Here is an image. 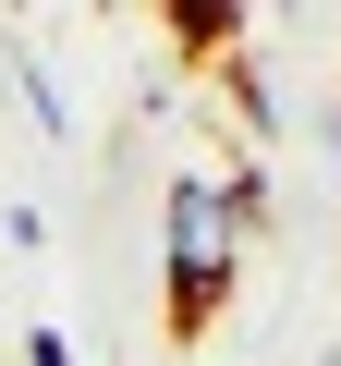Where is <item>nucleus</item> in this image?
I'll list each match as a JSON object with an SVG mask.
<instances>
[{"instance_id": "nucleus-1", "label": "nucleus", "mask_w": 341, "mask_h": 366, "mask_svg": "<svg viewBox=\"0 0 341 366\" xmlns=\"http://www.w3.org/2000/svg\"><path fill=\"white\" fill-rule=\"evenodd\" d=\"M256 183L244 171H183L158 208V257H170V330H208L244 281V244H256Z\"/></svg>"}, {"instance_id": "nucleus-2", "label": "nucleus", "mask_w": 341, "mask_h": 366, "mask_svg": "<svg viewBox=\"0 0 341 366\" xmlns=\"http://www.w3.org/2000/svg\"><path fill=\"white\" fill-rule=\"evenodd\" d=\"M170 37H183V49H232L244 13H208V0H195V13H170Z\"/></svg>"}, {"instance_id": "nucleus-3", "label": "nucleus", "mask_w": 341, "mask_h": 366, "mask_svg": "<svg viewBox=\"0 0 341 366\" xmlns=\"http://www.w3.org/2000/svg\"><path fill=\"white\" fill-rule=\"evenodd\" d=\"M25 366H73V342H61V330H37V342H25Z\"/></svg>"}]
</instances>
